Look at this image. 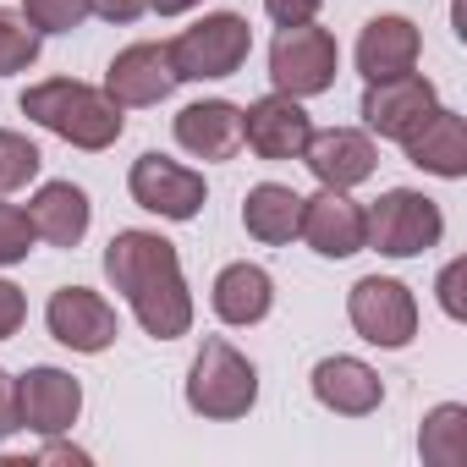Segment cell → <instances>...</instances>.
Returning <instances> with one entry per match:
<instances>
[{
	"label": "cell",
	"mask_w": 467,
	"mask_h": 467,
	"mask_svg": "<svg viewBox=\"0 0 467 467\" xmlns=\"http://www.w3.org/2000/svg\"><path fill=\"white\" fill-rule=\"evenodd\" d=\"M418 56H423V39H418V28L407 17H374L358 34V72H363V83L401 78V72L418 67Z\"/></svg>",
	"instance_id": "20"
},
{
	"label": "cell",
	"mask_w": 467,
	"mask_h": 467,
	"mask_svg": "<svg viewBox=\"0 0 467 467\" xmlns=\"http://www.w3.org/2000/svg\"><path fill=\"white\" fill-rule=\"evenodd\" d=\"M17 429H23V423H17V379L0 368V440L17 434Z\"/></svg>",
	"instance_id": "32"
},
{
	"label": "cell",
	"mask_w": 467,
	"mask_h": 467,
	"mask_svg": "<svg viewBox=\"0 0 467 467\" xmlns=\"http://www.w3.org/2000/svg\"><path fill=\"white\" fill-rule=\"evenodd\" d=\"M176 143L192 160H231L243 149V105L231 99H192L176 110Z\"/></svg>",
	"instance_id": "17"
},
{
	"label": "cell",
	"mask_w": 467,
	"mask_h": 467,
	"mask_svg": "<svg viewBox=\"0 0 467 467\" xmlns=\"http://www.w3.org/2000/svg\"><path fill=\"white\" fill-rule=\"evenodd\" d=\"M418 456L429 467H462L467 462V407L462 401H440L423 429H418Z\"/></svg>",
	"instance_id": "23"
},
{
	"label": "cell",
	"mask_w": 467,
	"mask_h": 467,
	"mask_svg": "<svg viewBox=\"0 0 467 467\" xmlns=\"http://www.w3.org/2000/svg\"><path fill=\"white\" fill-rule=\"evenodd\" d=\"M336 72H341V50H336L330 28L297 23V28L275 34V45H270V83H275V94H292V99L330 94Z\"/></svg>",
	"instance_id": "6"
},
{
	"label": "cell",
	"mask_w": 467,
	"mask_h": 467,
	"mask_svg": "<svg viewBox=\"0 0 467 467\" xmlns=\"http://www.w3.org/2000/svg\"><path fill=\"white\" fill-rule=\"evenodd\" d=\"M254 56V28L237 12H209L192 28H182L171 39V67L176 83H220V78H237Z\"/></svg>",
	"instance_id": "4"
},
{
	"label": "cell",
	"mask_w": 467,
	"mask_h": 467,
	"mask_svg": "<svg viewBox=\"0 0 467 467\" xmlns=\"http://www.w3.org/2000/svg\"><path fill=\"white\" fill-rule=\"evenodd\" d=\"M192 6H203V0H149L154 17H182V12H192Z\"/></svg>",
	"instance_id": "33"
},
{
	"label": "cell",
	"mask_w": 467,
	"mask_h": 467,
	"mask_svg": "<svg viewBox=\"0 0 467 467\" xmlns=\"http://www.w3.org/2000/svg\"><path fill=\"white\" fill-rule=\"evenodd\" d=\"M407 160L418 165V171H429V176H445V182H462L467 176V121L456 116V110H434L407 143Z\"/></svg>",
	"instance_id": "21"
},
{
	"label": "cell",
	"mask_w": 467,
	"mask_h": 467,
	"mask_svg": "<svg viewBox=\"0 0 467 467\" xmlns=\"http://www.w3.org/2000/svg\"><path fill=\"white\" fill-rule=\"evenodd\" d=\"M187 407L198 412V418H209V423H237V418H248L254 412V401H259V368L231 347V341H220V336H209L203 347H198V358H192V368H187Z\"/></svg>",
	"instance_id": "3"
},
{
	"label": "cell",
	"mask_w": 467,
	"mask_h": 467,
	"mask_svg": "<svg viewBox=\"0 0 467 467\" xmlns=\"http://www.w3.org/2000/svg\"><path fill=\"white\" fill-rule=\"evenodd\" d=\"M39 165H45V154L34 149V138L0 127V198L17 192V187H28V182L39 176Z\"/></svg>",
	"instance_id": "25"
},
{
	"label": "cell",
	"mask_w": 467,
	"mask_h": 467,
	"mask_svg": "<svg viewBox=\"0 0 467 467\" xmlns=\"http://www.w3.org/2000/svg\"><path fill=\"white\" fill-rule=\"evenodd\" d=\"M368 220V248L385 259H418L429 248H440L445 237V214L429 192L418 187H390L374 198V209H363Z\"/></svg>",
	"instance_id": "5"
},
{
	"label": "cell",
	"mask_w": 467,
	"mask_h": 467,
	"mask_svg": "<svg viewBox=\"0 0 467 467\" xmlns=\"http://www.w3.org/2000/svg\"><path fill=\"white\" fill-rule=\"evenodd\" d=\"M209 308H214V319L220 325H237V330H248V325H265L270 319V308H275V281H270V270L265 265H225L220 275H214V286H209Z\"/></svg>",
	"instance_id": "18"
},
{
	"label": "cell",
	"mask_w": 467,
	"mask_h": 467,
	"mask_svg": "<svg viewBox=\"0 0 467 467\" xmlns=\"http://www.w3.org/2000/svg\"><path fill=\"white\" fill-rule=\"evenodd\" d=\"M303 165L319 176V187L352 192V187H363V182L374 176L379 154H374V138H368V132H358V127H325V132L308 138Z\"/></svg>",
	"instance_id": "16"
},
{
	"label": "cell",
	"mask_w": 467,
	"mask_h": 467,
	"mask_svg": "<svg viewBox=\"0 0 467 467\" xmlns=\"http://www.w3.org/2000/svg\"><path fill=\"white\" fill-rule=\"evenodd\" d=\"M462 275H467V259H451V265L440 270V308H445L451 319L467 314V308H462Z\"/></svg>",
	"instance_id": "30"
},
{
	"label": "cell",
	"mask_w": 467,
	"mask_h": 467,
	"mask_svg": "<svg viewBox=\"0 0 467 467\" xmlns=\"http://www.w3.org/2000/svg\"><path fill=\"white\" fill-rule=\"evenodd\" d=\"M23 17L39 28V34H72L94 17L88 0H23Z\"/></svg>",
	"instance_id": "26"
},
{
	"label": "cell",
	"mask_w": 467,
	"mask_h": 467,
	"mask_svg": "<svg viewBox=\"0 0 467 467\" xmlns=\"http://www.w3.org/2000/svg\"><path fill=\"white\" fill-rule=\"evenodd\" d=\"M45 325H50V336H56L61 347H72V352H83V358L116 347V336H121L116 308H110L99 292H88V286H61V292H50Z\"/></svg>",
	"instance_id": "11"
},
{
	"label": "cell",
	"mask_w": 467,
	"mask_h": 467,
	"mask_svg": "<svg viewBox=\"0 0 467 467\" xmlns=\"http://www.w3.org/2000/svg\"><path fill=\"white\" fill-rule=\"evenodd\" d=\"M325 0H265V12L275 28H297V23H314Z\"/></svg>",
	"instance_id": "29"
},
{
	"label": "cell",
	"mask_w": 467,
	"mask_h": 467,
	"mask_svg": "<svg viewBox=\"0 0 467 467\" xmlns=\"http://www.w3.org/2000/svg\"><path fill=\"white\" fill-rule=\"evenodd\" d=\"M308 138H314V121H308L303 99H292V94H265V99H254L243 110V143L270 165L303 160Z\"/></svg>",
	"instance_id": "13"
},
{
	"label": "cell",
	"mask_w": 467,
	"mask_h": 467,
	"mask_svg": "<svg viewBox=\"0 0 467 467\" xmlns=\"http://www.w3.org/2000/svg\"><path fill=\"white\" fill-rule=\"evenodd\" d=\"M105 275L127 297L132 319L154 341H176L192 330V292L176 259V243H165L160 231H116L105 248Z\"/></svg>",
	"instance_id": "1"
},
{
	"label": "cell",
	"mask_w": 467,
	"mask_h": 467,
	"mask_svg": "<svg viewBox=\"0 0 467 467\" xmlns=\"http://www.w3.org/2000/svg\"><path fill=\"white\" fill-rule=\"evenodd\" d=\"M297 220H303V198L281 182H259L248 187L243 198V225H248V237L265 243V248H281L297 237Z\"/></svg>",
	"instance_id": "22"
},
{
	"label": "cell",
	"mask_w": 467,
	"mask_h": 467,
	"mask_svg": "<svg viewBox=\"0 0 467 467\" xmlns=\"http://www.w3.org/2000/svg\"><path fill=\"white\" fill-rule=\"evenodd\" d=\"M28 220H34V237L50 248H78L94 225V203L78 182H45L28 198Z\"/></svg>",
	"instance_id": "19"
},
{
	"label": "cell",
	"mask_w": 467,
	"mask_h": 467,
	"mask_svg": "<svg viewBox=\"0 0 467 467\" xmlns=\"http://www.w3.org/2000/svg\"><path fill=\"white\" fill-rule=\"evenodd\" d=\"M78 412H83V385H78L67 368L34 363V368L17 379V423H23L28 434H39V440L67 434V429L78 423Z\"/></svg>",
	"instance_id": "12"
},
{
	"label": "cell",
	"mask_w": 467,
	"mask_h": 467,
	"mask_svg": "<svg viewBox=\"0 0 467 467\" xmlns=\"http://www.w3.org/2000/svg\"><path fill=\"white\" fill-rule=\"evenodd\" d=\"M176 88V67H171V45H154V39H138L127 45L110 72H105V94L121 105V110H143V105H160L171 99Z\"/></svg>",
	"instance_id": "14"
},
{
	"label": "cell",
	"mask_w": 467,
	"mask_h": 467,
	"mask_svg": "<svg viewBox=\"0 0 467 467\" xmlns=\"http://www.w3.org/2000/svg\"><path fill=\"white\" fill-rule=\"evenodd\" d=\"M308 385H314V401L325 412H336V418H368L385 401V379L363 358H347V352L319 358L314 374H308Z\"/></svg>",
	"instance_id": "15"
},
{
	"label": "cell",
	"mask_w": 467,
	"mask_h": 467,
	"mask_svg": "<svg viewBox=\"0 0 467 467\" xmlns=\"http://www.w3.org/2000/svg\"><path fill=\"white\" fill-rule=\"evenodd\" d=\"M23 319H28V297H23V286L0 281V341H12V336L23 330Z\"/></svg>",
	"instance_id": "28"
},
{
	"label": "cell",
	"mask_w": 467,
	"mask_h": 467,
	"mask_svg": "<svg viewBox=\"0 0 467 467\" xmlns=\"http://www.w3.org/2000/svg\"><path fill=\"white\" fill-rule=\"evenodd\" d=\"M347 319H352V330H358L368 347L401 352V347H412V336H418V297H412V286L396 281V275H363V281L347 292Z\"/></svg>",
	"instance_id": "7"
},
{
	"label": "cell",
	"mask_w": 467,
	"mask_h": 467,
	"mask_svg": "<svg viewBox=\"0 0 467 467\" xmlns=\"http://www.w3.org/2000/svg\"><path fill=\"white\" fill-rule=\"evenodd\" d=\"M34 220H28V209H17V203H0V270L6 265H23L28 254H34Z\"/></svg>",
	"instance_id": "27"
},
{
	"label": "cell",
	"mask_w": 467,
	"mask_h": 467,
	"mask_svg": "<svg viewBox=\"0 0 467 467\" xmlns=\"http://www.w3.org/2000/svg\"><path fill=\"white\" fill-rule=\"evenodd\" d=\"M17 105H23L28 121H39L45 132H56L61 143H72V149H83V154H99V149H110V143L127 132L121 105H116L105 88L78 83V78H45V83L23 88Z\"/></svg>",
	"instance_id": "2"
},
{
	"label": "cell",
	"mask_w": 467,
	"mask_h": 467,
	"mask_svg": "<svg viewBox=\"0 0 467 467\" xmlns=\"http://www.w3.org/2000/svg\"><path fill=\"white\" fill-rule=\"evenodd\" d=\"M440 110V94L423 72H401V78H379L363 88V121L368 132L390 138V143H407L429 116Z\"/></svg>",
	"instance_id": "9"
},
{
	"label": "cell",
	"mask_w": 467,
	"mask_h": 467,
	"mask_svg": "<svg viewBox=\"0 0 467 467\" xmlns=\"http://www.w3.org/2000/svg\"><path fill=\"white\" fill-rule=\"evenodd\" d=\"M45 50V34L23 17V12H6L0 6V78H12V72H28Z\"/></svg>",
	"instance_id": "24"
},
{
	"label": "cell",
	"mask_w": 467,
	"mask_h": 467,
	"mask_svg": "<svg viewBox=\"0 0 467 467\" xmlns=\"http://www.w3.org/2000/svg\"><path fill=\"white\" fill-rule=\"evenodd\" d=\"M88 6H94V17H105V23L127 28V23H138V17L149 12V0H88Z\"/></svg>",
	"instance_id": "31"
},
{
	"label": "cell",
	"mask_w": 467,
	"mask_h": 467,
	"mask_svg": "<svg viewBox=\"0 0 467 467\" xmlns=\"http://www.w3.org/2000/svg\"><path fill=\"white\" fill-rule=\"evenodd\" d=\"M297 237H303L319 259H352V254H363V248H368L363 203H352V192H341V187H319L314 198H303Z\"/></svg>",
	"instance_id": "10"
},
{
	"label": "cell",
	"mask_w": 467,
	"mask_h": 467,
	"mask_svg": "<svg viewBox=\"0 0 467 467\" xmlns=\"http://www.w3.org/2000/svg\"><path fill=\"white\" fill-rule=\"evenodd\" d=\"M127 192H132L138 209H149V214H160V220H192V214L203 209V198H209L203 176H198L192 165L160 154V149H149V154L132 160Z\"/></svg>",
	"instance_id": "8"
}]
</instances>
